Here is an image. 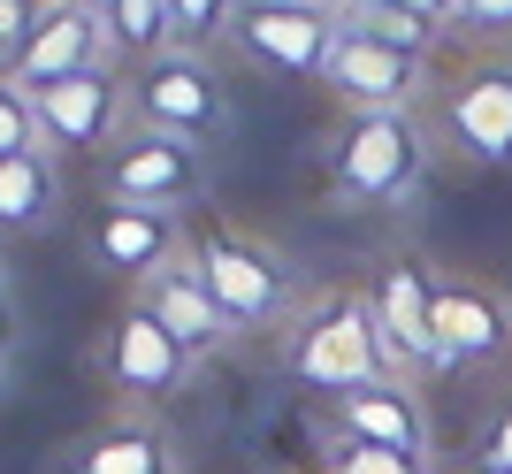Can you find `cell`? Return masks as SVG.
Listing matches in <instances>:
<instances>
[{
    "mask_svg": "<svg viewBox=\"0 0 512 474\" xmlns=\"http://www.w3.org/2000/svg\"><path fill=\"white\" fill-rule=\"evenodd\" d=\"M283 375L321 398H344L360 383H390L383 337H375V314H367V291H321L306 314L283 322Z\"/></svg>",
    "mask_w": 512,
    "mask_h": 474,
    "instance_id": "6da1fadb",
    "label": "cell"
},
{
    "mask_svg": "<svg viewBox=\"0 0 512 474\" xmlns=\"http://www.w3.org/2000/svg\"><path fill=\"white\" fill-rule=\"evenodd\" d=\"M436 169V138H428L421 108L398 115H344L329 138V192L352 207H406Z\"/></svg>",
    "mask_w": 512,
    "mask_h": 474,
    "instance_id": "7a4b0ae2",
    "label": "cell"
},
{
    "mask_svg": "<svg viewBox=\"0 0 512 474\" xmlns=\"http://www.w3.org/2000/svg\"><path fill=\"white\" fill-rule=\"evenodd\" d=\"M192 268H199V283L214 291V306L230 314L237 337H253V329H283V322H291L299 276H291V260H283L276 245H260V237L230 230V222H214V230H199Z\"/></svg>",
    "mask_w": 512,
    "mask_h": 474,
    "instance_id": "3957f363",
    "label": "cell"
},
{
    "mask_svg": "<svg viewBox=\"0 0 512 474\" xmlns=\"http://www.w3.org/2000/svg\"><path fill=\"white\" fill-rule=\"evenodd\" d=\"M436 138L467 169H512V46L467 62L436 92Z\"/></svg>",
    "mask_w": 512,
    "mask_h": 474,
    "instance_id": "277c9868",
    "label": "cell"
},
{
    "mask_svg": "<svg viewBox=\"0 0 512 474\" xmlns=\"http://www.w3.org/2000/svg\"><path fill=\"white\" fill-rule=\"evenodd\" d=\"M207 146L199 138H176V130H153V123H130L107 153V199L123 207H161L176 215L184 199L207 192Z\"/></svg>",
    "mask_w": 512,
    "mask_h": 474,
    "instance_id": "5b68a950",
    "label": "cell"
},
{
    "mask_svg": "<svg viewBox=\"0 0 512 474\" xmlns=\"http://www.w3.org/2000/svg\"><path fill=\"white\" fill-rule=\"evenodd\" d=\"M130 108H138V123L176 130V138H199V146L230 138V123H237V108H230V92H222V77H214L199 54H184V46H169V54H153V62L138 69Z\"/></svg>",
    "mask_w": 512,
    "mask_h": 474,
    "instance_id": "8992f818",
    "label": "cell"
},
{
    "mask_svg": "<svg viewBox=\"0 0 512 474\" xmlns=\"http://www.w3.org/2000/svg\"><path fill=\"white\" fill-rule=\"evenodd\" d=\"M230 39L245 46V62L276 69V77H321L337 46V8L329 0H245Z\"/></svg>",
    "mask_w": 512,
    "mask_h": 474,
    "instance_id": "52a82bcc",
    "label": "cell"
},
{
    "mask_svg": "<svg viewBox=\"0 0 512 474\" xmlns=\"http://www.w3.org/2000/svg\"><path fill=\"white\" fill-rule=\"evenodd\" d=\"M512 352V299L482 276H436V375H474Z\"/></svg>",
    "mask_w": 512,
    "mask_h": 474,
    "instance_id": "ba28073f",
    "label": "cell"
},
{
    "mask_svg": "<svg viewBox=\"0 0 512 474\" xmlns=\"http://www.w3.org/2000/svg\"><path fill=\"white\" fill-rule=\"evenodd\" d=\"M367 314H375V337H383L390 367L398 375H436V276H428L413 253H398L367 291Z\"/></svg>",
    "mask_w": 512,
    "mask_h": 474,
    "instance_id": "9c48e42d",
    "label": "cell"
},
{
    "mask_svg": "<svg viewBox=\"0 0 512 474\" xmlns=\"http://www.w3.org/2000/svg\"><path fill=\"white\" fill-rule=\"evenodd\" d=\"M85 69H115V31H107V16L69 8V0H46L39 23H31V39H23V54H16V69H8V85L46 92V85H62V77H85Z\"/></svg>",
    "mask_w": 512,
    "mask_h": 474,
    "instance_id": "30bf717a",
    "label": "cell"
},
{
    "mask_svg": "<svg viewBox=\"0 0 512 474\" xmlns=\"http://www.w3.org/2000/svg\"><path fill=\"white\" fill-rule=\"evenodd\" d=\"M31 115H39V138L46 153L54 146H115L130 123H138V108H130V85L115 77V69H85V77H62V85L31 92Z\"/></svg>",
    "mask_w": 512,
    "mask_h": 474,
    "instance_id": "8fae6325",
    "label": "cell"
},
{
    "mask_svg": "<svg viewBox=\"0 0 512 474\" xmlns=\"http://www.w3.org/2000/svg\"><path fill=\"white\" fill-rule=\"evenodd\" d=\"M421 69L413 54L383 39H360V31H344L337 23V46H329V62H321V85L337 92L352 115H398V108H421Z\"/></svg>",
    "mask_w": 512,
    "mask_h": 474,
    "instance_id": "7c38bea8",
    "label": "cell"
},
{
    "mask_svg": "<svg viewBox=\"0 0 512 474\" xmlns=\"http://www.w3.org/2000/svg\"><path fill=\"white\" fill-rule=\"evenodd\" d=\"M329 429L337 436H360V444H383V452H413V459H436V421H428L421 390L406 375H390V383H360L329 398Z\"/></svg>",
    "mask_w": 512,
    "mask_h": 474,
    "instance_id": "4fadbf2b",
    "label": "cell"
},
{
    "mask_svg": "<svg viewBox=\"0 0 512 474\" xmlns=\"http://www.w3.org/2000/svg\"><path fill=\"white\" fill-rule=\"evenodd\" d=\"M138 306H146V314L169 329V337L192 352V360H214V352H230V345H237L230 314H222V306H214V291L199 283L192 253H176L169 268H153V276L138 283Z\"/></svg>",
    "mask_w": 512,
    "mask_h": 474,
    "instance_id": "5bb4252c",
    "label": "cell"
},
{
    "mask_svg": "<svg viewBox=\"0 0 512 474\" xmlns=\"http://www.w3.org/2000/svg\"><path fill=\"white\" fill-rule=\"evenodd\" d=\"M100 367H107V383L130 390V398H169V390H184V375H192V352L176 345L146 306H130L123 322L107 329Z\"/></svg>",
    "mask_w": 512,
    "mask_h": 474,
    "instance_id": "9a60e30c",
    "label": "cell"
},
{
    "mask_svg": "<svg viewBox=\"0 0 512 474\" xmlns=\"http://www.w3.org/2000/svg\"><path fill=\"white\" fill-rule=\"evenodd\" d=\"M176 253H184V237H176V215H161V207H123V199H107L100 222H92V260L115 268V276L146 283L153 268H169Z\"/></svg>",
    "mask_w": 512,
    "mask_h": 474,
    "instance_id": "2e32d148",
    "label": "cell"
},
{
    "mask_svg": "<svg viewBox=\"0 0 512 474\" xmlns=\"http://www.w3.org/2000/svg\"><path fill=\"white\" fill-rule=\"evenodd\" d=\"M176 467H184L176 436L153 429V421H115V429L85 436L77 459H69V474H176Z\"/></svg>",
    "mask_w": 512,
    "mask_h": 474,
    "instance_id": "e0dca14e",
    "label": "cell"
},
{
    "mask_svg": "<svg viewBox=\"0 0 512 474\" xmlns=\"http://www.w3.org/2000/svg\"><path fill=\"white\" fill-rule=\"evenodd\" d=\"M62 207L54 153H8L0 161V230H46Z\"/></svg>",
    "mask_w": 512,
    "mask_h": 474,
    "instance_id": "ac0fdd59",
    "label": "cell"
},
{
    "mask_svg": "<svg viewBox=\"0 0 512 474\" xmlns=\"http://www.w3.org/2000/svg\"><path fill=\"white\" fill-rule=\"evenodd\" d=\"M337 23L344 31H360V39H383V46H398V54H413V62H428L436 54V23H421V16H406L398 0H344L337 8Z\"/></svg>",
    "mask_w": 512,
    "mask_h": 474,
    "instance_id": "d6986e66",
    "label": "cell"
},
{
    "mask_svg": "<svg viewBox=\"0 0 512 474\" xmlns=\"http://www.w3.org/2000/svg\"><path fill=\"white\" fill-rule=\"evenodd\" d=\"M100 16H107V31H115V54H138V62H153V54H169V46H176L169 0H107Z\"/></svg>",
    "mask_w": 512,
    "mask_h": 474,
    "instance_id": "ffe728a7",
    "label": "cell"
},
{
    "mask_svg": "<svg viewBox=\"0 0 512 474\" xmlns=\"http://www.w3.org/2000/svg\"><path fill=\"white\" fill-rule=\"evenodd\" d=\"M321 474H436V459H413V452H383V444H360V436H337L321 421Z\"/></svg>",
    "mask_w": 512,
    "mask_h": 474,
    "instance_id": "44dd1931",
    "label": "cell"
},
{
    "mask_svg": "<svg viewBox=\"0 0 512 474\" xmlns=\"http://www.w3.org/2000/svg\"><path fill=\"white\" fill-rule=\"evenodd\" d=\"M237 8H245V0H169L176 46H184V54H199V46H214V39H230V23H237Z\"/></svg>",
    "mask_w": 512,
    "mask_h": 474,
    "instance_id": "7402d4cb",
    "label": "cell"
},
{
    "mask_svg": "<svg viewBox=\"0 0 512 474\" xmlns=\"http://www.w3.org/2000/svg\"><path fill=\"white\" fill-rule=\"evenodd\" d=\"M8 153H46V138H39V115H31V92L0 77V161Z\"/></svg>",
    "mask_w": 512,
    "mask_h": 474,
    "instance_id": "603a6c76",
    "label": "cell"
},
{
    "mask_svg": "<svg viewBox=\"0 0 512 474\" xmlns=\"http://www.w3.org/2000/svg\"><path fill=\"white\" fill-rule=\"evenodd\" d=\"M474 474H512V390L490 406V421L474 436Z\"/></svg>",
    "mask_w": 512,
    "mask_h": 474,
    "instance_id": "cb8c5ba5",
    "label": "cell"
},
{
    "mask_svg": "<svg viewBox=\"0 0 512 474\" xmlns=\"http://www.w3.org/2000/svg\"><path fill=\"white\" fill-rule=\"evenodd\" d=\"M39 8H46V0H0V77L16 69V54H23V39H31Z\"/></svg>",
    "mask_w": 512,
    "mask_h": 474,
    "instance_id": "d4e9b609",
    "label": "cell"
},
{
    "mask_svg": "<svg viewBox=\"0 0 512 474\" xmlns=\"http://www.w3.org/2000/svg\"><path fill=\"white\" fill-rule=\"evenodd\" d=\"M459 31L512 46V0H459Z\"/></svg>",
    "mask_w": 512,
    "mask_h": 474,
    "instance_id": "484cf974",
    "label": "cell"
},
{
    "mask_svg": "<svg viewBox=\"0 0 512 474\" xmlns=\"http://www.w3.org/2000/svg\"><path fill=\"white\" fill-rule=\"evenodd\" d=\"M406 16H421V23H436V31H451L459 23V0H398Z\"/></svg>",
    "mask_w": 512,
    "mask_h": 474,
    "instance_id": "4316f807",
    "label": "cell"
},
{
    "mask_svg": "<svg viewBox=\"0 0 512 474\" xmlns=\"http://www.w3.org/2000/svg\"><path fill=\"white\" fill-rule=\"evenodd\" d=\"M69 8H92V16H100V8H107V0H69Z\"/></svg>",
    "mask_w": 512,
    "mask_h": 474,
    "instance_id": "83f0119b",
    "label": "cell"
},
{
    "mask_svg": "<svg viewBox=\"0 0 512 474\" xmlns=\"http://www.w3.org/2000/svg\"><path fill=\"white\" fill-rule=\"evenodd\" d=\"M0 367H8V337H0Z\"/></svg>",
    "mask_w": 512,
    "mask_h": 474,
    "instance_id": "f1b7e54d",
    "label": "cell"
},
{
    "mask_svg": "<svg viewBox=\"0 0 512 474\" xmlns=\"http://www.w3.org/2000/svg\"><path fill=\"white\" fill-rule=\"evenodd\" d=\"M0 276H8V260H0Z\"/></svg>",
    "mask_w": 512,
    "mask_h": 474,
    "instance_id": "f546056e",
    "label": "cell"
},
{
    "mask_svg": "<svg viewBox=\"0 0 512 474\" xmlns=\"http://www.w3.org/2000/svg\"><path fill=\"white\" fill-rule=\"evenodd\" d=\"M329 8H344V0H329Z\"/></svg>",
    "mask_w": 512,
    "mask_h": 474,
    "instance_id": "4dcf8cb0",
    "label": "cell"
}]
</instances>
